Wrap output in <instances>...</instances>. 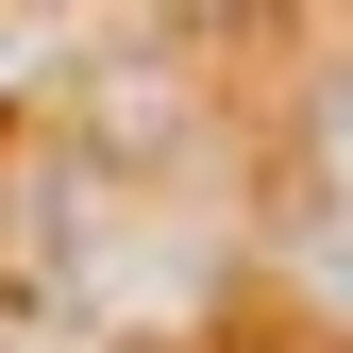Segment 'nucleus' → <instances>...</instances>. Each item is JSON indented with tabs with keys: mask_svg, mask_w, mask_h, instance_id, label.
I'll return each instance as SVG.
<instances>
[{
	"mask_svg": "<svg viewBox=\"0 0 353 353\" xmlns=\"http://www.w3.org/2000/svg\"><path fill=\"white\" fill-rule=\"evenodd\" d=\"M0 68H17V17H0Z\"/></svg>",
	"mask_w": 353,
	"mask_h": 353,
	"instance_id": "obj_3",
	"label": "nucleus"
},
{
	"mask_svg": "<svg viewBox=\"0 0 353 353\" xmlns=\"http://www.w3.org/2000/svg\"><path fill=\"white\" fill-rule=\"evenodd\" d=\"M286 252H303V286H320V303H353V202H320V185H303Z\"/></svg>",
	"mask_w": 353,
	"mask_h": 353,
	"instance_id": "obj_1",
	"label": "nucleus"
},
{
	"mask_svg": "<svg viewBox=\"0 0 353 353\" xmlns=\"http://www.w3.org/2000/svg\"><path fill=\"white\" fill-rule=\"evenodd\" d=\"M303 152H320V202H353V68H320V101H303Z\"/></svg>",
	"mask_w": 353,
	"mask_h": 353,
	"instance_id": "obj_2",
	"label": "nucleus"
}]
</instances>
